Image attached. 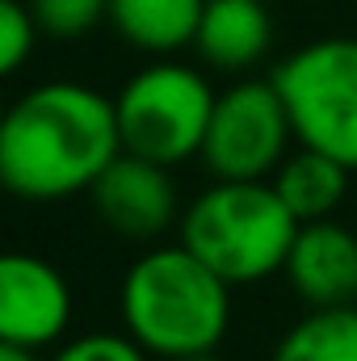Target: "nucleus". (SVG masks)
Returning a JSON list of instances; mask_svg holds the SVG:
<instances>
[{
	"label": "nucleus",
	"mask_w": 357,
	"mask_h": 361,
	"mask_svg": "<svg viewBox=\"0 0 357 361\" xmlns=\"http://www.w3.org/2000/svg\"><path fill=\"white\" fill-rule=\"evenodd\" d=\"M231 281H223L185 244L152 248L122 277V328L164 361L214 353L231 328Z\"/></svg>",
	"instance_id": "nucleus-2"
},
{
	"label": "nucleus",
	"mask_w": 357,
	"mask_h": 361,
	"mask_svg": "<svg viewBox=\"0 0 357 361\" xmlns=\"http://www.w3.org/2000/svg\"><path fill=\"white\" fill-rule=\"evenodd\" d=\"M181 361H219L214 353H198V357H181Z\"/></svg>",
	"instance_id": "nucleus-18"
},
{
	"label": "nucleus",
	"mask_w": 357,
	"mask_h": 361,
	"mask_svg": "<svg viewBox=\"0 0 357 361\" xmlns=\"http://www.w3.org/2000/svg\"><path fill=\"white\" fill-rule=\"evenodd\" d=\"M273 361H357V307H311L277 341Z\"/></svg>",
	"instance_id": "nucleus-13"
},
{
	"label": "nucleus",
	"mask_w": 357,
	"mask_h": 361,
	"mask_svg": "<svg viewBox=\"0 0 357 361\" xmlns=\"http://www.w3.org/2000/svg\"><path fill=\"white\" fill-rule=\"evenodd\" d=\"M38 34H42V25H38L30 0H0V68L8 76L34 55Z\"/></svg>",
	"instance_id": "nucleus-14"
},
{
	"label": "nucleus",
	"mask_w": 357,
	"mask_h": 361,
	"mask_svg": "<svg viewBox=\"0 0 357 361\" xmlns=\"http://www.w3.org/2000/svg\"><path fill=\"white\" fill-rule=\"evenodd\" d=\"M206 0H109V25L143 55H177L193 47Z\"/></svg>",
	"instance_id": "nucleus-11"
},
{
	"label": "nucleus",
	"mask_w": 357,
	"mask_h": 361,
	"mask_svg": "<svg viewBox=\"0 0 357 361\" xmlns=\"http://www.w3.org/2000/svg\"><path fill=\"white\" fill-rule=\"evenodd\" d=\"M273 42L265 0H206L193 51L219 72H244L261 63Z\"/></svg>",
	"instance_id": "nucleus-10"
},
{
	"label": "nucleus",
	"mask_w": 357,
	"mask_h": 361,
	"mask_svg": "<svg viewBox=\"0 0 357 361\" xmlns=\"http://www.w3.org/2000/svg\"><path fill=\"white\" fill-rule=\"evenodd\" d=\"M214 101L219 92L198 68L177 63L173 55H156V63L139 68L114 97L122 152L147 156L169 169L202 156Z\"/></svg>",
	"instance_id": "nucleus-4"
},
{
	"label": "nucleus",
	"mask_w": 357,
	"mask_h": 361,
	"mask_svg": "<svg viewBox=\"0 0 357 361\" xmlns=\"http://www.w3.org/2000/svg\"><path fill=\"white\" fill-rule=\"evenodd\" d=\"M89 197L97 219L126 240H152L177 223V185L169 177V164L135 152H122L92 180Z\"/></svg>",
	"instance_id": "nucleus-8"
},
{
	"label": "nucleus",
	"mask_w": 357,
	"mask_h": 361,
	"mask_svg": "<svg viewBox=\"0 0 357 361\" xmlns=\"http://www.w3.org/2000/svg\"><path fill=\"white\" fill-rule=\"evenodd\" d=\"M294 210L273 180H214L181 214V244L231 286L277 273L298 235Z\"/></svg>",
	"instance_id": "nucleus-3"
},
{
	"label": "nucleus",
	"mask_w": 357,
	"mask_h": 361,
	"mask_svg": "<svg viewBox=\"0 0 357 361\" xmlns=\"http://www.w3.org/2000/svg\"><path fill=\"white\" fill-rule=\"evenodd\" d=\"M282 273L303 302L345 307L357 298V235L332 219L303 223Z\"/></svg>",
	"instance_id": "nucleus-9"
},
{
	"label": "nucleus",
	"mask_w": 357,
	"mask_h": 361,
	"mask_svg": "<svg viewBox=\"0 0 357 361\" xmlns=\"http://www.w3.org/2000/svg\"><path fill=\"white\" fill-rule=\"evenodd\" d=\"M294 139L357 173V38H320L273 68Z\"/></svg>",
	"instance_id": "nucleus-5"
},
{
	"label": "nucleus",
	"mask_w": 357,
	"mask_h": 361,
	"mask_svg": "<svg viewBox=\"0 0 357 361\" xmlns=\"http://www.w3.org/2000/svg\"><path fill=\"white\" fill-rule=\"evenodd\" d=\"M118 156L122 130L114 97L76 80L34 85L8 105L0 126V180L25 202L89 193Z\"/></svg>",
	"instance_id": "nucleus-1"
},
{
	"label": "nucleus",
	"mask_w": 357,
	"mask_h": 361,
	"mask_svg": "<svg viewBox=\"0 0 357 361\" xmlns=\"http://www.w3.org/2000/svg\"><path fill=\"white\" fill-rule=\"evenodd\" d=\"M0 361H42V357H38V349H25V345H8V341H0Z\"/></svg>",
	"instance_id": "nucleus-17"
},
{
	"label": "nucleus",
	"mask_w": 357,
	"mask_h": 361,
	"mask_svg": "<svg viewBox=\"0 0 357 361\" xmlns=\"http://www.w3.org/2000/svg\"><path fill=\"white\" fill-rule=\"evenodd\" d=\"M72 324V286L42 257L8 252L0 261V341L51 349Z\"/></svg>",
	"instance_id": "nucleus-7"
},
{
	"label": "nucleus",
	"mask_w": 357,
	"mask_h": 361,
	"mask_svg": "<svg viewBox=\"0 0 357 361\" xmlns=\"http://www.w3.org/2000/svg\"><path fill=\"white\" fill-rule=\"evenodd\" d=\"M30 8L51 38H80L101 17H109V0H30Z\"/></svg>",
	"instance_id": "nucleus-15"
},
{
	"label": "nucleus",
	"mask_w": 357,
	"mask_h": 361,
	"mask_svg": "<svg viewBox=\"0 0 357 361\" xmlns=\"http://www.w3.org/2000/svg\"><path fill=\"white\" fill-rule=\"evenodd\" d=\"M152 353L135 341V336H118V332H89V336H76L68 345H59L51 361H147Z\"/></svg>",
	"instance_id": "nucleus-16"
},
{
	"label": "nucleus",
	"mask_w": 357,
	"mask_h": 361,
	"mask_svg": "<svg viewBox=\"0 0 357 361\" xmlns=\"http://www.w3.org/2000/svg\"><path fill=\"white\" fill-rule=\"evenodd\" d=\"M294 139L290 114L273 80H240L219 92L202 160L219 180H269Z\"/></svg>",
	"instance_id": "nucleus-6"
},
{
	"label": "nucleus",
	"mask_w": 357,
	"mask_h": 361,
	"mask_svg": "<svg viewBox=\"0 0 357 361\" xmlns=\"http://www.w3.org/2000/svg\"><path fill=\"white\" fill-rule=\"evenodd\" d=\"M349 173H353L349 164H341L315 147H303L282 160V169L273 173V189L282 193V202L294 210L298 223H315V219L337 214V206L349 193Z\"/></svg>",
	"instance_id": "nucleus-12"
}]
</instances>
